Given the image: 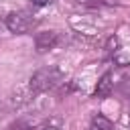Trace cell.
Segmentation results:
<instances>
[{
  "label": "cell",
  "instance_id": "cell-4",
  "mask_svg": "<svg viewBox=\"0 0 130 130\" xmlns=\"http://www.w3.org/2000/svg\"><path fill=\"white\" fill-rule=\"evenodd\" d=\"M114 77H112V73L110 71H106L102 77H100V81H98V85H95V91H93V95L95 98H108L110 93H112V89H114V81H112Z\"/></svg>",
  "mask_w": 130,
  "mask_h": 130
},
{
  "label": "cell",
  "instance_id": "cell-5",
  "mask_svg": "<svg viewBox=\"0 0 130 130\" xmlns=\"http://www.w3.org/2000/svg\"><path fill=\"white\" fill-rule=\"evenodd\" d=\"M87 130H116L114 128V124H112V120H108L106 116H102V114H95L93 118H91V122H89V128Z\"/></svg>",
  "mask_w": 130,
  "mask_h": 130
},
{
  "label": "cell",
  "instance_id": "cell-1",
  "mask_svg": "<svg viewBox=\"0 0 130 130\" xmlns=\"http://www.w3.org/2000/svg\"><path fill=\"white\" fill-rule=\"evenodd\" d=\"M61 79H63V71L55 65H49V67H43V69L35 71L28 79V85H30L32 93H43V91L55 87Z\"/></svg>",
  "mask_w": 130,
  "mask_h": 130
},
{
  "label": "cell",
  "instance_id": "cell-7",
  "mask_svg": "<svg viewBox=\"0 0 130 130\" xmlns=\"http://www.w3.org/2000/svg\"><path fill=\"white\" fill-rule=\"evenodd\" d=\"M32 6H45V4H49L51 0H28Z\"/></svg>",
  "mask_w": 130,
  "mask_h": 130
},
{
  "label": "cell",
  "instance_id": "cell-6",
  "mask_svg": "<svg viewBox=\"0 0 130 130\" xmlns=\"http://www.w3.org/2000/svg\"><path fill=\"white\" fill-rule=\"evenodd\" d=\"M83 6H91V8H102V6H114L118 4V0H77Z\"/></svg>",
  "mask_w": 130,
  "mask_h": 130
},
{
  "label": "cell",
  "instance_id": "cell-2",
  "mask_svg": "<svg viewBox=\"0 0 130 130\" xmlns=\"http://www.w3.org/2000/svg\"><path fill=\"white\" fill-rule=\"evenodd\" d=\"M4 22H6V28H8L10 32H14V35H24V32H28V30L37 24V18H35L32 14H28L26 10H14V12H8V14H6Z\"/></svg>",
  "mask_w": 130,
  "mask_h": 130
},
{
  "label": "cell",
  "instance_id": "cell-3",
  "mask_svg": "<svg viewBox=\"0 0 130 130\" xmlns=\"http://www.w3.org/2000/svg\"><path fill=\"white\" fill-rule=\"evenodd\" d=\"M59 43H61V35L57 30H45L35 37V47L39 53H47V51L55 49Z\"/></svg>",
  "mask_w": 130,
  "mask_h": 130
}]
</instances>
